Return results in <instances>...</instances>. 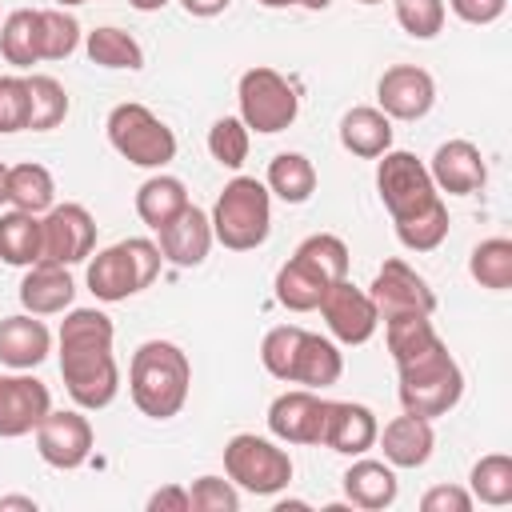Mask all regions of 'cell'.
Masks as SVG:
<instances>
[{
  "label": "cell",
  "instance_id": "6da1fadb",
  "mask_svg": "<svg viewBox=\"0 0 512 512\" xmlns=\"http://www.w3.org/2000/svg\"><path fill=\"white\" fill-rule=\"evenodd\" d=\"M60 376L76 408L100 412L120 392V364L112 356L116 324L100 308H68L60 320Z\"/></svg>",
  "mask_w": 512,
  "mask_h": 512
},
{
  "label": "cell",
  "instance_id": "7a4b0ae2",
  "mask_svg": "<svg viewBox=\"0 0 512 512\" xmlns=\"http://www.w3.org/2000/svg\"><path fill=\"white\" fill-rule=\"evenodd\" d=\"M192 364L172 340H144L128 364V396L148 420H172L188 404Z\"/></svg>",
  "mask_w": 512,
  "mask_h": 512
},
{
  "label": "cell",
  "instance_id": "3957f363",
  "mask_svg": "<svg viewBox=\"0 0 512 512\" xmlns=\"http://www.w3.org/2000/svg\"><path fill=\"white\" fill-rule=\"evenodd\" d=\"M208 220L216 244H224L228 252H252L272 232V192L256 176H232L220 188Z\"/></svg>",
  "mask_w": 512,
  "mask_h": 512
},
{
  "label": "cell",
  "instance_id": "277c9868",
  "mask_svg": "<svg viewBox=\"0 0 512 512\" xmlns=\"http://www.w3.org/2000/svg\"><path fill=\"white\" fill-rule=\"evenodd\" d=\"M396 372H400V388H396L400 408L412 416H424V420L448 416L464 396V372L452 360L448 344H436L432 352L400 364Z\"/></svg>",
  "mask_w": 512,
  "mask_h": 512
},
{
  "label": "cell",
  "instance_id": "5b68a950",
  "mask_svg": "<svg viewBox=\"0 0 512 512\" xmlns=\"http://www.w3.org/2000/svg\"><path fill=\"white\" fill-rule=\"evenodd\" d=\"M160 244L144 240V236H128L112 248H100L88 260V292L104 304H120L136 292H144L156 276H160Z\"/></svg>",
  "mask_w": 512,
  "mask_h": 512
},
{
  "label": "cell",
  "instance_id": "8992f818",
  "mask_svg": "<svg viewBox=\"0 0 512 512\" xmlns=\"http://www.w3.org/2000/svg\"><path fill=\"white\" fill-rule=\"evenodd\" d=\"M108 144L136 168H164L176 160V132L148 108V104H136V100H124L108 112Z\"/></svg>",
  "mask_w": 512,
  "mask_h": 512
},
{
  "label": "cell",
  "instance_id": "52a82bcc",
  "mask_svg": "<svg viewBox=\"0 0 512 512\" xmlns=\"http://www.w3.org/2000/svg\"><path fill=\"white\" fill-rule=\"evenodd\" d=\"M236 104H240L244 128H248V132H264V136L292 128L296 116H300V96H296L292 80L280 76V72L268 68V64H256V68H248V72L240 76V84H236Z\"/></svg>",
  "mask_w": 512,
  "mask_h": 512
},
{
  "label": "cell",
  "instance_id": "ba28073f",
  "mask_svg": "<svg viewBox=\"0 0 512 512\" xmlns=\"http://www.w3.org/2000/svg\"><path fill=\"white\" fill-rule=\"evenodd\" d=\"M224 472L240 492L276 496L292 484V456L256 432H236L224 444Z\"/></svg>",
  "mask_w": 512,
  "mask_h": 512
},
{
  "label": "cell",
  "instance_id": "9c48e42d",
  "mask_svg": "<svg viewBox=\"0 0 512 512\" xmlns=\"http://www.w3.org/2000/svg\"><path fill=\"white\" fill-rule=\"evenodd\" d=\"M376 192L392 220H404V216L428 208L432 200H440V192L428 176V164L400 148H388L384 156H376Z\"/></svg>",
  "mask_w": 512,
  "mask_h": 512
},
{
  "label": "cell",
  "instance_id": "30bf717a",
  "mask_svg": "<svg viewBox=\"0 0 512 512\" xmlns=\"http://www.w3.org/2000/svg\"><path fill=\"white\" fill-rule=\"evenodd\" d=\"M368 296H372L380 320H384V316H400V312H424V316L436 312V292H432L428 280H424L408 260H400V256H392V260H384V264L376 268V276H372V284H368Z\"/></svg>",
  "mask_w": 512,
  "mask_h": 512
},
{
  "label": "cell",
  "instance_id": "8fae6325",
  "mask_svg": "<svg viewBox=\"0 0 512 512\" xmlns=\"http://www.w3.org/2000/svg\"><path fill=\"white\" fill-rule=\"evenodd\" d=\"M320 316L328 324V332L340 340V344H368L380 328V312L368 296V288H356L348 276L328 284L324 300H320Z\"/></svg>",
  "mask_w": 512,
  "mask_h": 512
},
{
  "label": "cell",
  "instance_id": "7c38bea8",
  "mask_svg": "<svg viewBox=\"0 0 512 512\" xmlns=\"http://www.w3.org/2000/svg\"><path fill=\"white\" fill-rule=\"evenodd\" d=\"M40 232H44V260L72 268L96 252V220L84 204H52L40 216Z\"/></svg>",
  "mask_w": 512,
  "mask_h": 512
},
{
  "label": "cell",
  "instance_id": "4fadbf2b",
  "mask_svg": "<svg viewBox=\"0 0 512 512\" xmlns=\"http://www.w3.org/2000/svg\"><path fill=\"white\" fill-rule=\"evenodd\" d=\"M36 452H40V460L44 464H52V468H60V472H72V468H80L88 456H92V444H96V432H92V424H88V416L84 412H48L40 424H36Z\"/></svg>",
  "mask_w": 512,
  "mask_h": 512
},
{
  "label": "cell",
  "instance_id": "5bb4252c",
  "mask_svg": "<svg viewBox=\"0 0 512 512\" xmlns=\"http://www.w3.org/2000/svg\"><path fill=\"white\" fill-rule=\"evenodd\" d=\"M52 412V392L44 380L28 372H0V440H16L36 432V424Z\"/></svg>",
  "mask_w": 512,
  "mask_h": 512
},
{
  "label": "cell",
  "instance_id": "9a60e30c",
  "mask_svg": "<svg viewBox=\"0 0 512 512\" xmlns=\"http://www.w3.org/2000/svg\"><path fill=\"white\" fill-rule=\"evenodd\" d=\"M436 104V80L416 64H392L384 68L376 84V108L388 120H424Z\"/></svg>",
  "mask_w": 512,
  "mask_h": 512
},
{
  "label": "cell",
  "instance_id": "2e32d148",
  "mask_svg": "<svg viewBox=\"0 0 512 512\" xmlns=\"http://www.w3.org/2000/svg\"><path fill=\"white\" fill-rule=\"evenodd\" d=\"M324 408L328 400L312 388L280 392L268 404V432L284 444H320L324 440Z\"/></svg>",
  "mask_w": 512,
  "mask_h": 512
},
{
  "label": "cell",
  "instance_id": "e0dca14e",
  "mask_svg": "<svg viewBox=\"0 0 512 512\" xmlns=\"http://www.w3.org/2000/svg\"><path fill=\"white\" fill-rule=\"evenodd\" d=\"M428 176L436 184V192H448V196H472L484 188L488 180V164H484V152L472 144V140H444L432 160H428Z\"/></svg>",
  "mask_w": 512,
  "mask_h": 512
},
{
  "label": "cell",
  "instance_id": "ac0fdd59",
  "mask_svg": "<svg viewBox=\"0 0 512 512\" xmlns=\"http://www.w3.org/2000/svg\"><path fill=\"white\" fill-rule=\"evenodd\" d=\"M380 424L376 412L368 404L356 400H328L324 408V448L340 452V456H364L368 448H376Z\"/></svg>",
  "mask_w": 512,
  "mask_h": 512
},
{
  "label": "cell",
  "instance_id": "d6986e66",
  "mask_svg": "<svg viewBox=\"0 0 512 512\" xmlns=\"http://www.w3.org/2000/svg\"><path fill=\"white\" fill-rule=\"evenodd\" d=\"M156 236H160V256H164L168 264H176V268H196V264H204L208 252H212V244H216L212 220H208V212L196 208V204H188V208H184L176 220H168Z\"/></svg>",
  "mask_w": 512,
  "mask_h": 512
},
{
  "label": "cell",
  "instance_id": "ffe728a7",
  "mask_svg": "<svg viewBox=\"0 0 512 512\" xmlns=\"http://www.w3.org/2000/svg\"><path fill=\"white\" fill-rule=\"evenodd\" d=\"M72 296H76V284H72L68 264L36 260V264L24 268V280H20V304H24V312H32V316H56V312H68L72 308Z\"/></svg>",
  "mask_w": 512,
  "mask_h": 512
},
{
  "label": "cell",
  "instance_id": "44dd1931",
  "mask_svg": "<svg viewBox=\"0 0 512 512\" xmlns=\"http://www.w3.org/2000/svg\"><path fill=\"white\" fill-rule=\"evenodd\" d=\"M48 352H52V332L40 316L20 312L0 320V364L16 372H32L36 364L48 360Z\"/></svg>",
  "mask_w": 512,
  "mask_h": 512
},
{
  "label": "cell",
  "instance_id": "7402d4cb",
  "mask_svg": "<svg viewBox=\"0 0 512 512\" xmlns=\"http://www.w3.org/2000/svg\"><path fill=\"white\" fill-rule=\"evenodd\" d=\"M376 444L384 448V460L392 468H424L432 460V448H436V432H432V420L424 416H396L384 424V432L376 436Z\"/></svg>",
  "mask_w": 512,
  "mask_h": 512
},
{
  "label": "cell",
  "instance_id": "603a6c76",
  "mask_svg": "<svg viewBox=\"0 0 512 512\" xmlns=\"http://www.w3.org/2000/svg\"><path fill=\"white\" fill-rule=\"evenodd\" d=\"M344 496H348L352 508H364V512L392 508L396 496H400L396 468H392L388 460H368V456H360V460L344 472Z\"/></svg>",
  "mask_w": 512,
  "mask_h": 512
},
{
  "label": "cell",
  "instance_id": "cb8c5ba5",
  "mask_svg": "<svg viewBox=\"0 0 512 512\" xmlns=\"http://www.w3.org/2000/svg\"><path fill=\"white\" fill-rule=\"evenodd\" d=\"M340 376H344V356H340V348H336L328 336L304 328L300 348H296V360H292V372H288V384H300V388L320 392V388L336 384Z\"/></svg>",
  "mask_w": 512,
  "mask_h": 512
},
{
  "label": "cell",
  "instance_id": "d4e9b609",
  "mask_svg": "<svg viewBox=\"0 0 512 512\" xmlns=\"http://www.w3.org/2000/svg\"><path fill=\"white\" fill-rule=\"evenodd\" d=\"M340 144L360 160H376L392 148V120L372 104L348 108L340 116Z\"/></svg>",
  "mask_w": 512,
  "mask_h": 512
},
{
  "label": "cell",
  "instance_id": "484cf974",
  "mask_svg": "<svg viewBox=\"0 0 512 512\" xmlns=\"http://www.w3.org/2000/svg\"><path fill=\"white\" fill-rule=\"evenodd\" d=\"M328 284H336V280H324L304 256H288L280 268H276V300L288 308V312H316L320 308V300H324V292H328Z\"/></svg>",
  "mask_w": 512,
  "mask_h": 512
},
{
  "label": "cell",
  "instance_id": "4316f807",
  "mask_svg": "<svg viewBox=\"0 0 512 512\" xmlns=\"http://www.w3.org/2000/svg\"><path fill=\"white\" fill-rule=\"evenodd\" d=\"M188 204H192V200H188L184 180H180V176H168V172H156V176H148V180L136 188V216H140L152 232H160L168 220H176Z\"/></svg>",
  "mask_w": 512,
  "mask_h": 512
},
{
  "label": "cell",
  "instance_id": "83f0119b",
  "mask_svg": "<svg viewBox=\"0 0 512 512\" xmlns=\"http://www.w3.org/2000/svg\"><path fill=\"white\" fill-rule=\"evenodd\" d=\"M0 260L12 268H28L36 260H44V232H40V216L8 208L0 212Z\"/></svg>",
  "mask_w": 512,
  "mask_h": 512
},
{
  "label": "cell",
  "instance_id": "f1b7e54d",
  "mask_svg": "<svg viewBox=\"0 0 512 512\" xmlns=\"http://www.w3.org/2000/svg\"><path fill=\"white\" fill-rule=\"evenodd\" d=\"M4 204L20 208V212H32V216H44L52 204H56V180L44 164H12L8 168V180H4Z\"/></svg>",
  "mask_w": 512,
  "mask_h": 512
},
{
  "label": "cell",
  "instance_id": "f546056e",
  "mask_svg": "<svg viewBox=\"0 0 512 512\" xmlns=\"http://www.w3.org/2000/svg\"><path fill=\"white\" fill-rule=\"evenodd\" d=\"M384 340H388V352H392V364H408L424 352H432L440 340V332L432 328V316L424 312H400V316H384Z\"/></svg>",
  "mask_w": 512,
  "mask_h": 512
},
{
  "label": "cell",
  "instance_id": "4dcf8cb0",
  "mask_svg": "<svg viewBox=\"0 0 512 512\" xmlns=\"http://www.w3.org/2000/svg\"><path fill=\"white\" fill-rule=\"evenodd\" d=\"M264 188L284 204H304L316 192V168L304 152H280V156L268 160Z\"/></svg>",
  "mask_w": 512,
  "mask_h": 512
},
{
  "label": "cell",
  "instance_id": "1f68e13d",
  "mask_svg": "<svg viewBox=\"0 0 512 512\" xmlns=\"http://www.w3.org/2000/svg\"><path fill=\"white\" fill-rule=\"evenodd\" d=\"M0 56L12 68H32L40 64V12L36 8H16L0 24Z\"/></svg>",
  "mask_w": 512,
  "mask_h": 512
},
{
  "label": "cell",
  "instance_id": "d6a6232c",
  "mask_svg": "<svg viewBox=\"0 0 512 512\" xmlns=\"http://www.w3.org/2000/svg\"><path fill=\"white\" fill-rule=\"evenodd\" d=\"M84 52H88V60L100 64V68H128V72L144 68V48H140V40H136L132 32H124V28H112V24L92 28L88 40H84Z\"/></svg>",
  "mask_w": 512,
  "mask_h": 512
},
{
  "label": "cell",
  "instance_id": "836d02e7",
  "mask_svg": "<svg viewBox=\"0 0 512 512\" xmlns=\"http://www.w3.org/2000/svg\"><path fill=\"white\" fill-rule=\"evenodd\" d=\"M468 272L480 288L488 292H508L512 288V240L508 236H488L472 248Z\"/></svg>",
  "mask_w": 512,
  "mask_h": 512
},
{
  "label": "cell",
  "instance_id": "e575fe53",
  "mask_svg": "<svg viewBox=\"0 0 512 512\" xmlns=\"http://www.w3.org/2000/svg\"><path fill=\"white\" fill-rule=\"evenodd\" d=\"M392 224H396V240L408 252H432V248L444 244L452 220H448V204L444 200H432L428 208H420V212H412L404 220H392Z\"/></svg>",
  "mask_w": 512,
  "mask_h": 512
},
{
  "label": "cell",
  "instance_id": "d590c367",
  "mask_svg": "<svg viewBox=\"0 0 512 512\" xmlns=\"http://www.w3.org/2000/svg\"><path fill=\"white\" fill-rule=\"evenodd\" d=\"M468 492H472V500L492 504V508L512 504V456H504V452L480 456L468 472Z\"/></svg>",
  "mask_w": 512,
  "mask_h": 512
},
{
  "label": "cell",
  "instance_id": "8d00e7d4",
  "mask_svg": "<svg viewBox=\"0 0 512 512\" xmlns=\"http://www.w3.org/2000/svg\"><path fill=\"white\" fill-rule=\"evenodd\" d=\"M28 84V128L32 132H48L56 124H64L68 116V92L56 76H24Z\"/></svg>",
  "mask_w": 512,
  "mask_h": 512
},
{
  "label": "cell",
  "instance_id": "74e56055",
  "mask_svg": "<svg viewBox=\"0 0 512 512\" xmlns=\"http://www.w3.org/2000/svg\"><path fill=\"white\" fill-rule=\"evenodd\" d=\"M80 48V20L68 8H40V56L68 60Z\"/></svg>",
  "mask_w": 512,
  "mask_h": 512
},
{
  "label": "cell",
  "instance_id": "f35d334b",
  "mask_svg": "<svg viewBox=\"0 0 512 512\" xmlns=\"http://www.w3.org/2000/svg\"><path fill=\"white\" fill-rule=\"evenodd\" d=\"M296 256H304L324 280H344V276H348V264H352L348 244H344L340 236H332V232H312V236H304V240L296 244Z\"/></svg>",
  "mask_w": 512,
  "mask_h": 512
},
{
  "label": "cell",
  "instance_id": "ab89813d",
  "mask_svg": "<svg viewBox=\"0 0 512 512\" xmlns=\"http://www.w3.org/2000/svg\"><path fill=\"white\" fill-rule=\"evenodd\" d=\"M248 144H252V136H248L240 116H220L208 128V152L220 168H240L248 160Z\"/></svg>",
  "mask_w": 512,
  "mask_h": 512
},
{
  "label": "cell",
  "instance_id": "60d3db41",
  "mask_svg": "<svg viewBox=\"0 0 512 512\" xmlns=\"http://www.w3.org/2000/svg\"><path fill=\"white\" fill-rule=\"evenodd\" d=\"M300 336H304L300 324H276V328L264 332V340H260V364L268 368V376H276V380L288 384V372H292Z\"/></svg>",
  "mask_w": 512,
  "mask_h": 512
},
{
  "label": "cell",
  "instance_id": "b9f144b4",
  "mask_svg": "<svg viewBox=\"0 0 512 512\" xmlns=\"http://www.w3.org/2000/svg\"><path fill=\"white\" fill-rule=\"evenodd\" d=\"M392 8H396V24H400L412 40H432V36H440L444 16H448L444 0H392Z\"/></svg>",
  "mask_w": 512,
  "mask_h": 512
},
{
  "label": "cell",
  "instance_id": "7bdbcfd3",
  "mask_svg": "<svg viewBox=\"0 0 512 512\" xmlns=\"http://www.w3.org/2000/svg\"><path fill=\"white\" fill-rule=\"evenodd\" d=\"M188 500L192 512H240V488L224 476H196Z\"/></svg>",
  "mask_w": 512,
  "mask_h": 512
},
{
  "label": "cell",
  "instance_id": "ee69618b",
  "mask_svg": "<svg viewBox=\"0 0 512 512\" xmlns=\"http://www.w3.org/2000/svg\"><path fill=\"white\" fill-rule=\"evenodd\" d=\"M28 128V84L24 76H0V132Z\"/></svg>",
  "mask_w": 512,
  "mask_h": 512
},
{
  "label": "cell",
  "instance_id": "f6af8a7d",
  "mask_svg": "<svg viewBox=\"0 0 512 512\" xmlns=\"http://www.w3.org/2000/svg\"><path fill=\"white\" fill-rule=\"evenodd\" d=\"M472 492L460 484H432L420 496V512H472Z\"/></svg>",
  "mask_w": 512,
  "mask_h": 512
},
{
  "label": "cell",
  "instance_id": "bcb514c9",
  "mask_svg": "<svg viewBox=\"0 0 512 512\" xmlns=\"http://www.w3.org/2000/svg\"><path fill=\"white\" fill-rule=\"evenodd\" d=\"M444 8H452L464 24H492V20L504 16L508 0H448Z\"/></svg>",
  "mask_w": 512,
  "mask_h": 512
},
{
  "label": "cell",
  "instance_id": "7dc6e473",
  "mask_svg": "<svg viewBox=\"0 0 512 512\" xmlns=\"http://www.w3.org/2000/svg\"><path fill=\"white\" fill-rule=\"evenodd\" d=\"M148 512H192V500H188V488L184 484H164L148 496Z\"/></svg>",
  "mask_w": 512,
  "mask_h": 512
},
{
  "label": "cell",
  "instance_id": "c3c4849f",
  "mask_svg": "<svg viewBox=\"0 0 512 512\" xmlns=\"http://www.w3.org/2000/svg\"><path fill=\"white\" fill-rule=\"evenodd\" d=\"M184 4V12L188 16H200V20H208V16H220L232 0H180Z\"/></svg>",
  "mask_w": 512,
  "mask_h": 512
},
{
  "label": "cell",
  "instance_id": "681fc988",
  "mask_svg": "<svg viewBox=\"0 0 512 512\" xmlns=\"http://www.w3.org/2000/svg\"><path fill=\"white\" fill-rule=\"evenodd\" d=\"M12 508L36 512V500H32V496H0V512H12Z\"/></svg>",
  "mask_w": 512,
  "mask_h": 512
},
{
  "label": "cell",
  "instance_id": "f907efd6",
  "mask_svg": "<svg viewBox=\"0 0 512 512\" xmlns=\"http://www.w3.org/2000/svg\"><path fill=\"white\" fill-rule=\"evenodd\" d=\"M136 12H160L164 4H172V0H128Z\"/></svg>",
  "mask_w": 512,
  "mask_h": 512
},
{
  "label": "cell",
  "instance_id": "816d5d0a",
  "mask_svg": "<svg viewBox=\"0 0 512 512\" xmlns=\"http://www.w3.org/2000/svg\"><path fill=\"white\" fill-rule=\"evenodd\" d=\"M296 4H300V8H308V12H324L332 0H296Z\"/></svg>",
  "mask_w": 512,
  "mask_h": 512
},
{
  "label": "cell",
  "instance_id": "f5cc1de1",
  "mask_svg": "<svg viewBox=\"0 0 512 512\" xmlns=\"http://www.w3.org/2000/svg\"><path fill=\"white\" fill-rule=\"evenodd\" d=\"M288 508H308V504H304V500H280V504H276V512H288Z\"/></svg>",
  "mask_w": 512,
  "mask_h": 512
},
{
  "label": "cell",
  "instance_id": "db71d44e",
  "mask_svg": "<svg viewBox=\"0 0 512 512\" xmlns=\"http://www.w3.org/2000/svg\"><path fill=\"white\" fill-rule=\"evenodd\" d=\"M264 8H288V4H296V0H260Z\"/></svg>",
  "mask_w": 512,
  "mask_h": 512
},
{
  "label": "cell",
  "instance_id": "11a10c76",
  "mask_svg": "<svg viewBox=\"0 0 512 512\" xmlns=\"http://www.w3.org/2000/svg\"><path fill=\"white\" fill-rule=\"evenodd\" d=\"M4 180H8V164H0V204H4Z\"/></svg>",
  "mask_w": 512,
  "mask_h": 512
},
{
  "label": "cell",
  "instance_id": "9f6ffc18",
  "mask_svg": "<svg viewBox=\"0 0 512 512\" xmlns=\"http://www.w3.org/2000/svg\"><path fill=\"white\" fill-rule=\"evenodd\" d=\"M76 4H88V0H56V8H76Z\"/></svg>",
  "mask_w": 512,
  "mask_h": 512
},
{
  "label": "cell",
  "instance_id": "6f0895ef",
  "mask_svg": "<svg viewBox=\"0 0 512 512\" xmlns=\"http://www.w3.org/2000/svg\"><path fill=\"white\" fill-rule=\"evenodd\" d=\"M356 4H384V0H356Z\"/></svg>",
  "mask_w": 512,
  "mask_h": 512
}]
</instances>
